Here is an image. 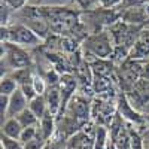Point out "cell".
<instances>
[{"label":"cell","mask_w":149,"mask_h":149,"mask_svg":"<svg viewBox=\"0 0 149 149\" xmlns=\"http://www.w3.org/2000/svg\"><path fill=\"white\" fill-rule=\"evenodd\" d=\"M22 130L24 128L17 118H8L2 124V136H6V137H10V139L19 140V136H21Z\"/></svg>","instance_id":"cell-10"},{"label":"cell","mask_w":149,"mask_h":149,"mask_svg":"<svg viewBox=\"0 0 149 149\" xmlns=\"http://www.w3.org/2000/svg\"><path fill=\"white\" fill-rule=\"evenodd\" d=\"M17 119L19 121V124L22 125V128L36 127V125H39V121H40L30 109H26V110L22 112V113H19V115L17 116Z\"/></svg>","instance_id":"cell-13"},{"label":"cell","mask_w":149,"mask_h":149,"mask_svg":"<svg viewBox=\"0 0 149 149\" xmlns=\"http://www.w3.org/2000/svg\"><path fill=\"white\" fill-rule=\"evenodd\" d=\"M27 0H2V3H5L6 6H9L12 10H18L19 8L26 6Z\"/></svg>","instance_id":"cell-19"},{"label":"cell","mask_w":149,"mask_h":149,"mask_svg":"<svg viewBox=\"0 0 149 149\" xmlns=\"http://www.w3.org/2000/svg\"><path fill=\"white\" fill-rule=\"evenodd\" d=\"M116 103H118V104H116V109H118L119 116H121L122 119H125V121H128V122H131V124H142V122H145L143 115H140L139 110L130 103V100H128L127 95L119 94Z\"/></svg>","instance_id":"cell-5"},{"label":"cell","mask_w":149,"mask_h":149,"mask_svg":"<svg viewBox=\"0 0 149 149\" xmlns=\"http://www.w3.org/2000/svg\"><path fill=\"white\" fill-rule=\"evenodd\" d=\"M43 149H49V142H48V145H46V146H45Z\"/></svg>","instance_id":"cell-23"},{"label":"cell","mask_w":149,"mask_h":149,"mask_svg":"<svg viewBox=\"0 0 149 149\" xmlns=\"http://www.w3.org/2000/svg\"><path fill=\"white\" fill-rule=\"evenodd\" d=\"M30 100L24 95L21 90H17L14 94L9 97V104H8V112H6V119L8 118H17L19 113H22L26 109H29Z\"/></svg>","instance_id":"cell-6"},{"label":"cell","mask_w":149,"mask_h":149,"mask_svg":"<svg viewBox=\"0 0 149 149\" xmlns=\"http://www.w3.org/2000/svg\"><path fill=\"white\" fill-rule=\"evenodd\" d=\"M29 109H30L39 119H42V118L48 113V112H49V110H48V103H46L45 95H36L34 98H31L30 103H29Z\"/></svg>","instance_id":"cell-11"},{"label":"cell","mask_w":149,"mask_h":149,"mask_svg":"<svg viewBox=\"0 0 149 149\" xmlns=\"http://www.w3.org/2000/svg\"><path fill=\"white\" fill-rule=\"evenodd\" d=\"M57 116H54L51 112L48 113L39 121V130H40V134L43 136V139L46 142H51V139L55 136L57 133Z\"/></svg>","instance_id":"cell-9"},{"label":"cell","mask_w":149,"mask_h":149,"mask_svg":"<svg viewBox=\"0 0 149 149\" xmlns=\"http://www.w3.org/2000/svg\"><path fill=\"white\" fill-rule=\"evenodd\" d=\"M33 88H34L37 95H45V93L48 90V84H46V81L42 76L34 74V78H33Z\"/></svg>","instance_id":"cell-16"},{"label":"cell","mask_w":149,"mask_h":149,"mask_svg":"<svg viewBox=\"0 0 149 149\" xmlns=\"http://www.w3.org/2000/svg\"><path fill=\"white\" fill-rule=\"evenodd\" d=\"M66 112L69 116L74 118L84 127L88 122V118L91 116V104L84 95H76L69 102Z\"/></svg>","instance_id":"cell-4"},{"label":"cell","mask_w":149,"mask_h":149,"mask_svg":"<svg viewBox=\"0 0 149 149\" xmlns=\"http://www.w3.org/2000/svg\"><path fill=\"white\" fill-rule=\"evenodd\" d=\"M113 40L109 34V31H98V33H91L86 36L84 40V51L85 55H91L95 60H106L110 58L113 54Z\"/></svg>","instance_id":"cell-3"},{"label":"cell","mask_w":149,"mask_h":149,"mask_svg":"<svg viewBox=\"0 0 149 149\" xmlns=\"http://www.w3.org/2000/svg\"><path fill=\"white\" fill-rule=\"evenodd\" d=\"M45 98L48 103V110L54 116H57L61 109H63V97H61V90L58 86H48L45 93Z\"/></svg>","instance_id":"cell-7"},{"label":"cell","mask_w":149,"mask_h":149,"mask_svg":"<svg viewBox=\"0 0 149 149\" xmlns=\"http://www.w3.org/2000/svg\"><path fill=\"white\" fill-rule=\"evenodd\" d=\"M37 136H39V125H36V127H29V128H24L21 136H19V142L26 145L27 142L36 139Z\"/></svg>","instance_id":"cell-15"},{"label":"cell","mask_w":149,"mask_h":149,"mask_svg":"<svg viewBox=\"0 0 149 149\" xmlns=\"http://www.w3.org/2000/svg\"><path fill=\"white\" fill-rule=\"evenodd\" d=\"M124 0H98V3L102 5V8H106V9H115Z\"/></svg>","instance_id":"cell-20"},{"label":"cell","mask_w":149,"mask_h":149,"mask_svg":"<svg viewBox=\"0 0 149 149\" xmlns=\"http://www.w3.org/2000/svg\"><path fill=\"white\" fill-rule=\"evenodd\" d=\"M17 90H19V86L17 84V81L10 76V74H5L2 76V82H0V94L2 95H6V97H10Z\"/></svg>","instance_id":"cell-12"},{"label":"cell","mask_w":149,"mask_h":149,"mask_svg":"<svg viewBox=\"0 0 149 149\" xmlns=\"http://www.w3.org/2000/svg\"><path fill=\"white\" fill-rule=\"evenodd\" d=\"M79 2H81L84 6H90L93 2H95V0H79Z\"/></svg>","instance_id":"cell-21"},{"label":"cell","mask_w":149,"mask_h":149,"mask_svg":"<svg viewBox=\"0 0 149 149\" xmlns=\"http://www.w3.org/2000/svg\"><path fill=\"white\" fill-rule=\"evenodd\" d=\"M46 145H48V142L43 139V136L40 134V130H39V136H37L36 139L27 142L24 145V149H43Z\"/></svg>","instance_id":"cell-17"},{"label":"cell","mask_w":149,"mask_h":149,"mask_svg":"<svg viewBox=\"0 0 149 149\" xmlns=\"http://www.w3.org/2000/svg\"><path fill=\"white\" fill-rule=\"evenodd\" d=\"M148 17H149V14L145 9V6H131L124 12V14H121V19L124 22L130 24V26H134V24H140V22L146 21Z\"/></svg>","instance_id":"cell-8"},{"label":"cell","mask_w":149,"mask_h":149,"mask_svg":"<svg viewBox=\"0 0 149 149\" xmlns=\"http://www.w3.org/2000/svg\"><path fill=\"white\" fill-rule=\"evenodd\" d=\"M2 149H24V143H21L18 139L2 136Z\"/></svg>","instance_id":"cell-18"},{"label":"cell","mask_w":149,"mask_h":149,"mask_svg":"<svg viewBox=\"0 0 149 149\" xmlns=\"http://www.w3.org/2000/svg\"><path fill=\"white\" fill-rule=\"evenodd\" d=\"M128 137H130V146H131V149H145V142L142 139V136L136 130L128 128Z\"/></svg>","instance_id":"cell-14"},{"label":"cell","mask_w":149,"mask_h":149,"mask_svg":"<svg viewBox=\"0 0 149 149\" xmlns=\"http://www.w3.org/2000/svg\"><path fill=\"white\" fill-rule=\"evenodd\" d=\"M30 64L31 57L22 46L10 42L2 43V69L5 67V74H8V72L12 73L19 69H27Z\"/></svg>","instance_id":"cell-2"},{"label":"cell","mask_w":149,"mask_h":149,"mask_svg":"<svg viewBox=\"0 0 149 149\" xmlns=\"http://www.w3.org/2000/svg\"><path fill=\"white\" fill-rule=\"evenodd\" d=\"M143 119H145V124H148V125H149V112H146V113L143 115Z\"/></svg>","instance_id":"cell-22"},{"label":"cell","mask_w":149,"mask_h":149,"mask_svg":"<svg viewBox=\"0 0 149 149\" xmlns=\"http://www.w3.org/2000/svg\"><path fill=\"white\" fill-rule=\"evenodd\" d=\"M5 42L15 43L22 48H29L40 45L43 40L36 33H33L26 24L17 22L10 24V26H2V43Z\"/></svg>","instance_id":"cell-1"}]
</instances>
